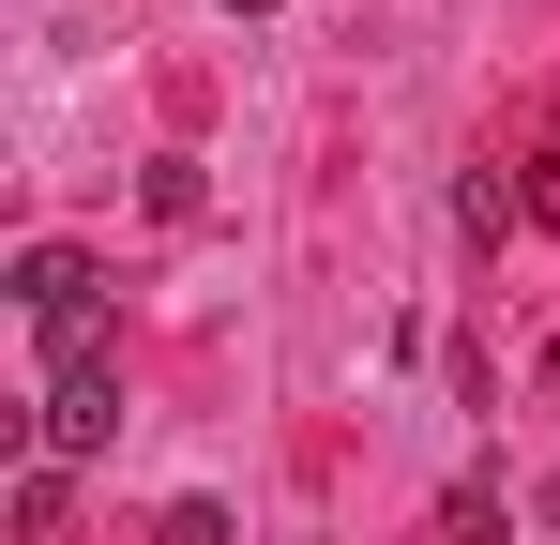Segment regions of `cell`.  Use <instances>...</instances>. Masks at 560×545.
<instances>
[{
	"mask_svg": "<svg viewBox=\"0 0 560 545\" xmlns=\"http://www.w3.org/2000/svg\"><path fill=\"white\" fill-rule=\"evenodd\" d=\"M15 318H31L46 363H61V349H106V272H92V243H31V258H15Z\"/></svg>",
	"mask_w": 560,
	"mask_h": 545,
	"instance_id": "cell-1",
	"label": "cell"
},
{
	"mask_svg": "<svg viewBox=\"0 0 560 545\" xmlns=\"http://www.w3.org/2000/svg\"><path fill=\"white\" fill-rule=\"evenodd\" d=\"M106 440H121V349H61L46 363V409H31V454L77 469V454H106Z\"/></svg>",
	"mask_w": 560,
	"mask_h": 545,
	"instance_id": "cell-2",
	"label": "cell"
},
{
	"mask_svg": "<svg viewBox=\"0 0 560 545\" xmlns=\"http://www.w3.org/2000/svg\"><path fill=\"white\" fill-rule=\"evenodd\" d=\"M61 515H77V469L31 454V469H15V531H61Z\"/></svg>",
	"mask_w": 560,
	"mask_h": 545,
	"instance_id": "cell-3",
	"label": "cell"
},
{
	"mask_svg": "<svg viewBox=\"0 0 560 545\" xmlns=\"http://www.w3.org/2000/svg\"><path fill=\"white\" fill-rule=\"evenodd\" d=\"M152 545H243V515H228V500H167V515H152Z\"/></svg>",
	"mask_w": 560,
	"mask_h": 545,
	"instance_id": "cell-4",
	"label": "cell"
},
{
	"mask_svg": "<svg viewBox=\"0 0 560 545\" xmlns=\"http://www.w3.org/2000/svg\"><path fill=\"white\" fill-rule=\"evenodd\" d=\"M228 15H273V0H228Z\"/></svg>",
	"mask_w": 560,
	"mask_h": 545,
	"instance_id": "cell-5",
	"label": "cell"
},
{
	"mask_svg": "<svg viewBox=\"0 0 560 545\" xmlns=\"http://www.w3.org/2000/svg\"><path fill=\"white\" fill-rule=\"evenodd\" d=\"M546 531H560V485H546Z\"/></svg>",
	"mask_w": 560,
	"mask_h": 545,
	"instance_id": "cell-6",
	"label": "cell"
}]
</instances>
